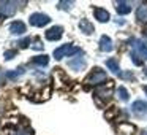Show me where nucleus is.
I'll use <instances>...</instances> for the list:
<instances>
[{
    "label": "nucleus",
    "instance_id": "f257e3e1",
    "mask_svg": "<svg viewBox=\"0 0 147 135\" xmlns=\"http://www.w3.org/2000/svg\"><path fill=\"white\" fill-rule=\"evenodd\" d=\"M78 52H81V49L79 48H76V46H73V45H63V46H60V48H57L54 51V59H57V61H60V59H63V57H68V56H73V54H78Z\"/></svg>",
    "mask_w": 147,
    "mask_h": 135
},
{
    "label": "nucleus",
    "instance_id": "f03ea898",
    "mask_svg": "<svg viewBox=\"0 0 147 135\" xmlns=\"http://www.w3.org/2000/svg\"><path fill=\"white\" fill-rule=\"evenodd\" d=\"M103 81H106V73L100 68H93L92 73L86 78V84H89V86H95V84H100Z\"/></svg>",
    "mask_w": 147,
    "mask_h": 135
},
{
    "label": "nucleus",
    "instance_id": "7ed1b4c3",
    "mask_svg": "<svg viewBox=\"0 0 147 135\" xmlns=\"http://www.w3.org/2000/svg\"><path fill=\"white\" fill-rule=\"evenodd\" d=\"M49 21H51V18L45 13H33L30 16V24L35 27H45L49 24Z\"/></svg>",
    "mask_w": 147,
    "mask_h": 135
},
{
    "label": "nucleus",
    "instance_id": "20e7f679",
    "mask_svg": "<svg viewBox=\"0 0 147 135\" xmlns=\"http://www.w3.org/2000/svg\"><path fill=\"white\" fill-rule=\"evenodd\" d=\"M16 10V2H8V0L0 2V16H13Z\"/></svg>",
    "mask_w": 147,
    "mask_h": 135
},
{
    "label": "nucleus",
    "instance_id": "39448f33",
    "mask_svg": "<svg viewBox=\"0 0 147 135\" xmlns=\"http://www.w3.org/2000/svg\"><path fill=\"white\" fill-rule=\"evenodd\" d=\"M131 111H133L138 118H147V102L136 100V102L131 105Z\"/></svg>",
    "mask_w": 147,
    "mask_h": 135
},
{
    "label": "nucleus",
    "instance_id": "423d86ee",
    "mask_svg": "<svg viewBox=\"0 0 147 135\" xmlns=\"http://www.w3.org/2000/svg\"><path fill=\"white\" fill-rule=\"evenodd\" d=\"M62 33H63V29L60 26H54L49 30H46V38L49 42H57V40L62 38Z\"/></svg>",
    "mask_w": 147,
    "mask_h": 135
},
{
    "label": "nucleus",
    "instance_id": "0eeeda50",
    "mask_svg": "<svg viewBox=\"0 0 147 135\" xmlns=\"http://www.w3.org/2000/svg\"><path fill=\"white\" fill-rule=\"evenodd\" d=\"M100 49H101L103 52H111L112 49H114V45H112V40L109 38L108 35H103L101 38H100Z\"/></svg>",
    "mask_w": 147,
    "mask_h": 135
},
{
    "label": "nucleus",
    "instance_id": "6e6552de",
    "mask_svg": "<svg viewBox=\"0 0 147 135\" xmlns=\"http://www.w3.org/2000/svg\"><path fill=\"white\" fill-rule=\"evenodd\" d=\"M10 30H11V33H14V35H22V33L27 32V27H26V24H24L22 21H14V22L10 26Z\"/></svg>",
    "mask_w": 147,
    "mask_h": 135
},
{
    "label": "nucleus",
    "instance_id": "1a4fd4ad",
    "mask_svg": "<svg viewBox=\"0 0 147 135\" xmlns=\"http://www.w3.org/2000/svg\"><path fill=\"white\" fill-rule=\"evenodd\" d=\"M133 51H136L138 54L141 56V57H146L147 59V45L144 42H141V40H133Z\"/></svg>",
    "mask_w": 147,
    "mask_h": 135
},
{
    "label": "nucleus",
    "instance_id": "9d476101",
    "mask_svg": "<svg viewBox=\"0 0 147 135\" xmlns=\"http://www.w3.org/2000/svg\"><path fill=\"white\" fill-rule=\"evenodd\" d=\"M115 10H117L119 14H128L131 11V3L130 2L119 0V2H115Z\"/></svg>",
    "mask_w": 147,
    "mask_h": 135
},
{
    "label": "nucleus",
    "instance_id": "9b49d317",
    "mask_svg": "<svg viewBox=\"0 0 147 135\" xmlns=\"http://www.w3.org/2000/svg\"><path fill=\"white\" fill-rule=\"evenodd\" d=\"M93 16H95V19H98L100 22H108L109 21V13L105 8H95V10H93Z\"/></svg>",
    "mask_w": 147,
    "mask_h": 135
},
{
    "label": "nucleus",
    "instance_id": "f8f14e48",
    "mask_svg": "<svg viewBox=\"0 0 147 135\" xmlns=\"http://www.w3.org/2000/svg\"><path fill=\"white\" fill-rule=\"evenodd\" d=\"M68 65H70L71 68H74V70H84L86 68V59L81 56V57H76V59H73V61H70L68 62Z\"/></svg>",
    "mask_w": 147,
    "mask_h": 135
},
{
    "label": "nucleus",
    "instance_id": "ddd939ff",
    "mask_svg": "<svg viewBox=\"0 0 147 135\" xmlns=\"http://www.w3.org/2000/svg\"><path fill=\"white\" fill-rule=\"evenodd\" d=\"M136 19L139 22H147V3H141L136 11Z\"/></svg>",
    "mask_w": 147,
    "mask_h": 135
},
{
    "label": "nucleus",
    "instance_id": "4468645a",
    "mask_svg": "<svg viewBox=\"0 0 147 135\" xmlns=\"http://www.w3.org/2000/svg\"><path fill=\"white\" fill-rule=\"evenodd\" d=\"M106 67H108L114 75L122 76V72H120V67H119V62L115 61V59H108V61H106Z\"/></svg>",
    "mask_w": 147,
    "mask_h": 135
},
{
    "label": "nucleus",
    "instance_id": "2eb2a0df",
    "mask_svg": "<svg viewBox=\"0 0 147 135\" xmlns=\"http://www.w3.org/2000/svg\"><path fill=\"white\" fill-rule=\"evenodd\" d=\"M79 30H81V32H84L86 35L93 33V26H92V22H89L87 19H81V21H79Z\"/></svg>",
    "mask_w": 147,
    "mask_h": 135
},
{
    "label": "nucleus",
    "instance_id": "dca6fc26",
    "mask_svg": "<svg viewBox=\"0 0 147 135\" xmlns=\"http://www.w3.org/2000/svg\"><path fill=\"white\" fill-rule=\"evenodd\" d=\"M95 95H96V97H101L103 100L111 99V95H112V87L108 86L106 89H105V87H101V89H98V91L95 92Z\"/></svg>",
    "mask_w": 147,
    "mask_h": 135
},
{
    "label": "nucleus",
    "instance_id": "f3484780",
    "mask_svg": "<svg viewBox=\"0 0 147 135\" xmlns=\"http://www.w3.org/2000/svg\"><path fill=\"white\" fill-rule=\"evenodd\" d=\"M117 95H119V99H120L122 102H128V99H130V94H128V91L125 89L123 86L117 87Z\"/></svg>",
    "mask_w": 147,
    "mask_h": 135
},
{
    "label": "nucleus",
    "instance_id": "a211bd4d",
    "mask_svg": "<svg viewBox=\"0 0 147 135\" xmlns=\"http://www.w3.org/2000/svg\"><path fill=\"white\" fill-rule=\"evenodd\" d=\"M33 64H35V65H41V67H46V65L49 64V57H48V56H45V54L38 56V57L33 59Z\"/></svg>",
    "mask_w": 147,
    "mask_h": 135
},
{
    "label": "nucleus",
    "instance_id": "6ab92c4d",
    "mask_svg": "<svg viewBox=\"0 0 147 135\" xmlns=\"http://www.w3.org/2000/svg\"><path fill=\"white\" fill-rule=\"evenodd\" d=\"M24 72H26V68H24V67H19V68H16L14 72H8V78H10V80H16V78L21 76Z\"/></svg>",
    "mask_w": 147,
    "mask_h": 135
},
{
    "label": "nucleus",
    "instance_id": "aec40b11",
    "mask_svg": "<svg viewBox=\"0 0 147 135\" xmlns=\"http://www.w3.org/2000/svg\"><path fill=\"white\" fill-rule=\"evenodd\" d=\"M139 57L141 56L136 51H131V61H133L134 65H142V59H139Z\"/></svg>",
    "mask_w": 147,
    "mask_h": 135
},
{
    "label": "nucleus",
    "instance_id": "412c9836",
    "mask_svg": "<svg viewBox=\"0 0 147 135\" xmlns=\"http://www.w3.org/2000/svg\"><path fill=\"white\" fill-rule=\"evenodd\" d=\"M71 5H74V2H60V3H59V8H60V10H70Z\"/></svg>",
    "mask_w": 147,
    "mask_h": 135
},
{
    "label": "nucleus",
    "instance_id": "4be33fe9",
    "mask_svg": "<svg viewBox=\"0 0 147 135\" xmlns=\"http://www.w3.org/2000/svg\"><path fill=\"white\" fill-rule=\"evenodd\" d=\"M14 135H33V134H32V129H26V127H22V129H19V130H18Z\"/></svg>",
    "mask_w": 147,
    "mask_h": 135
},
{
    "label": "nucleus",
    "instance_id": "5701e85b",
    "mask_svg": "<svg viewBox=\"0 0 147 135\" xmlns=\"http://www.w3.org/2000/svg\"><path fill=\"white\" fill-rule=\"evenodd\" d=\"M19 48H29V45H30V38H26V40H21L19 43Z\"/></svg>",
    "mask_w": 147,
    "mask_h": 135
},
{
    "label": "nucleus",
    "instance_id": "b1692460",
    "mask_svg": "<svg viewBox=\"0 0 147 135\" xmlns=\"http://www.w3.org/2000/svg\"><path fill=\"white\" fill-rule=\"evenodd\" d=\"M14 56H16V51H5V59H7V61L13 59Z\"/></svg>",
    "mask_w": 147,
    "mask_h": 135
},
{
    "label": "nucleus",
    "instance_id": "393cba45",
    "mask_svg": "<svg viewBox=\"0 0 147 135\" xmlns=\"http://www.w3.org/2000/svg\"><path fill=\"white\" fill-rule=\"evenodd\" d=\"M144 75H146V76H147V67L144 68Z\"/></svg>",
    "mask_w": 147,
    "mask_h": 135
},
{
    "label": "nucleus",
    "instance_id": "a878e982",
    "mask_svg": "<svg viewBox=\"0 0 147 135\" xmlns=\"http://www.w3.org/2000/svg\"><path fill=\"white\" fill-rule=\"evenodd\" d=\"M142 89H144V92H146V94H147V86H144V87H142Z\"/></svg>",
    "mask_w": 147,
    "mask_h": 135
},
{
    "label": "nucleus",
    "instance_id": "bb28decb",
    "mask_svg": "<svg viewBox=\"0 0 147 135\" xmlns=\"http://www.w3.org/2000/svg\"><path fill=\"white\" fill-rule=\"evenodd\" d=\"M144 33H146V37H147V27H146V30H144Z\"/></svg>",
    "mask_w": 147,
    "mask_h": 135
}]
</instances>
